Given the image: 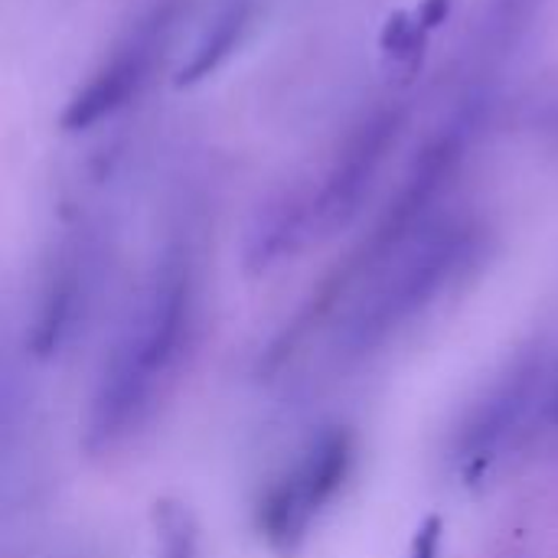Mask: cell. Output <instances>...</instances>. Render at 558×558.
Returning <instances> with one entry per match:
<instances>
[{"instance_id": "cell-1", "label": "cell", "mask_w": 558, "mask_h": 558, "mask_svg": "<svg viewBox=\"0 0 558 558\" xmlns=\"http://www.w3.org/2000/svg\"><path fill=\"white\" fill-rule=\"evenodd\" d=\"M196 324V288L186 262H163L118 327L88 402V441L118 448L147 425L180 363Z\"/></svg>"}, {"instance_id": "cell-2", "label": "cell", "mask_w": 558, "mask_h": 558, "mask_svg": "<svg viewBox=\"0 0 558 558\" xmlns=\"http://www.w3.org/2000/svg\"><path fill=\"white\" fill-rule=\"evenodd\" d=\"M383 245L379 268L363 281L340 327V343L350 356L376 353L422 320L474 255V235L458 222H422Z\"/></svg>"}, {"instance_id": "cell-3", "label": "cell", "mask_w": 558, "mask_h": 558, "mask_svg": "<svg viewBox=\"0 0 558 558\" xmlns=\"http://www.w3.org/2000/svg\"><path fill=\"white\" fill-rule=\"evenodd\" d=\"M553 373L530 360L504 373L500 383L474 405L458 435V464L464 477L490 474L543 418L553 402Z\"/></svg>"}, {"instance_id": "cell-4", "label": "cell", "mask_w": 558, "mask_h": 558, "mask_svg": "<svg viewBox=\"0 0 558 558\" xmlns=\"http://www.w3.org/2000/svg\"><path fill=\"white\" fill-rule=\"evenodd\" d=\"M170 29H173V13L167 7H154L147 16H141L114 43V49L98 65V72L82 85V92L69 101L62 124L69 131H85L95 121L124 108L131 98H137L150 72L160 65V56L167 52Z\"/></svg>"}, {"instance_id": "cell-5", "label": "cell", "mask_w": 558, "mask_h": 558, "mask_svg": "<svg viewBox=\"0 0 558 558\" xmlns=\"http://www.w3.org/2000/svg\"><path fill=\"white\" fill-rule=\"evenodd\" d=\"M350 471V438L343 432L324 435L314 441L301 461L291 468V474L271 490L262 510V526L275 543L298 539L311 520L330 504V497L340 490L343 477Z\"/></svg>"}, {"instance_id": "cell-6", "label": "cell", "mask_w": 558, "mask_h": 558, "mask_svg": "<svg viewBox=\"0 0 558 558\" xmlns=\"http://www.w3.org/2000/svg\"><path fill=\"white\" fill-rule=\"evenodd\" d=\"M396 134H399V118L392 111H376L353 131V137L347 141L343 154L337 157L327 183L320 186V196L314 199V209H311L314 226L337 229L356 216Z\"/></svg>"}, {"instance_id": "cell-7", "label": "cell", "mask_w": 558, "mask_h": 558, "mask_svg": "<svg viewBox=\"0 0 558 558\" xmlns=\"http://www.w3.org/2000/svg\"><path fill=\"white\" fill-rule=\"evenodd\" d=\"M412 558H438V523H428L418 539H415V549Z\"/></svg>"}]
</instances>
